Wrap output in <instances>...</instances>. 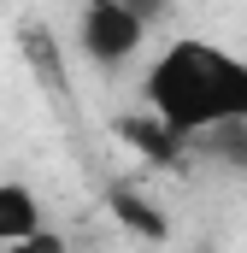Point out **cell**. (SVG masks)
Masks as SVG:
<instances>
[{"mask_svg": "<svg viewBox=\"0 0 247 253\" xmlns=\"http://www.w3.org/2000/svg\"><path fill=\"white\" fill-rule=\"evenodd\" d=\"M47 236V218H41V200L30 183H0V248H24Z\"/></svg>", "mask_w": 247, "mask_h": 253, "instance_id": "obj_3", "label": "cell"}, {"mask_svg": "<svg viewBox=\"0 0 247 253\" xmlns=\"http://www.w3.org/2000/svg\"><path fill=\"white\" fill-rule=\"evenodd\" d=\"M141 106L183 141L242 129L247 124V59L206 42V36H177L147 65Z\"/></svg>", "mask_w": 247, "mask_h": 253, "instance_id": "obj_1", "label": "cell"}, {"mask_svg": "<svg viewBox=\"0 0 247 253\" xmlns=\"http://www.w3.org/2000/svg\"><path fill=\"white\" fill-rule=\"evenodd\" d=\"M118 129L135 141V147H141V153H147V159H177V153H183V135H171V129L159 124L153 112H141V118H124Z\"/></svg>", "mask_w": 247, "mask_h": 253, "instance_id": "obj_4", "label": "cell"}, {"mask_svg": "<svg viewBox=\"0 0 247 253\" xmlns=\"http://www.w3.org/2000/svg\"><path fill=\"white\" fill-rule=\"evenodd\" d=\"M147 42V12H135L129 0H88L77 12V47L94 65H124Z\"/></svg>", "mask_w": 247, "mask_h": 253, "instance_id": "obj_2", "label": "cell"}, {"mask_svg": "<svg viewBox=\"0 0 247 253\" xmlns=\"http://www.w3.org/2000/svg\"><path fill=\"white\" fill-rule=\"evenodd\" d=\"M0 253H65V248H59V236H36L24 248H0Z\"/></svg>", "mask_w": 247, "mask_h": 253, "instance_id": "obj_6", "label": "cell"}, {"mask_svg": "<svg viewBox=\"0 0 247 253\" xmlns=\"http://www.w3.org/2000/svg\"><path fill=\"white\" fill-rule=\"evenodd\" d=\"M112 212H118V224H129L141 242H159V236H165V218H159L135 189H112Z\"/></svg>", "mask_w": 247, "mask_h": 253, "instance_id": "obj_5", "label": "cell"}]
</instances>
